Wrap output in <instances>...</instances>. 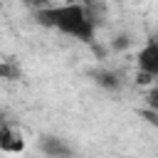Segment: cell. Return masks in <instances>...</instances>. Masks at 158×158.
Listing matches in <instances>:
<instances>
[{
	"instance_id": "5",
	"label": "cell",
	"mask_w": 158,
	"mask_h": 158,
	"mask_svg": "<svg viewBox=\"0 0 158 158\" xmlns=\"http://www.w3.org/2000/svg\"><path fill=\"white\" fill-rule=\"evenodd\" d=\"M20 69L12 62H0V79H17Z\"/></svg>"
},
{
	"instance_id": "2",
	"label": "cell",
	"mask_w": 158,
	"mask_h": 158,
	"mask_svg": "<svg viewBox=\"0 0 158 158\" xmlns=\"http://www.w3.org/2000/svg\"><path fill=\"white\" fill-rule=\"evenodd\" d=\"M27 146L25 133L12 123H0V151L2 153H22Z\"/></svg>"
},
{
	"instance_id": "4",
	"label": "cell",
	"mask_w": 158,
	"mask_h": 158,
	"mask_svg": "<svg viewBox=\"0 0 158 158\" xmlns=\"http://www.w3.org/2000/svg\"><path fill=\"white\" fill-rule=\"evenodd\" d=\"M42 153L49 156V158H72V146L62 138H54V136H47L42 138Z\"/></svg>"
},
{
	"instance_id": "3",
	"label": "cell",
	"mask_w": 158,
	"mask_h": 158,
	"mask_svg": "<svg viewBox=\"0 0 158 158\" xmlns=\"http://www.w3.org/2000/svg\"><path fill=\"white\" fill-rule=\"evenodd\" d=\"M138 72L146 77H156L158 74V44L156 40H151L141 52H138Z\"/></svg>"
},
{
	"instance_id": "6",
	"label": "cell",
	"mask_w": 158,
	"mask_h": 158,
	"mask_svg": "<svg viewBox=\"0 0 158 158\" xmlns=\"http://www.w3.org/2000/svg\"><path fill=\"white\" fill-rule=\"evenodd\" d=\"M22 2H25V5L30 7V10H35V12H37V10H44V7L54 5L57 0H22Z\"/></svg>"
},
{
	"instance_id": "1",
	"label": "cell",
	"mask_w": 158,
	"mask_h": 158,
	"mask_svg": "<svg viewBox=\"0 0 158 158\" xmlns=\"http://www.w3.org/2000/svg\"><path fill=\"white\" fill-rule=\"evenodd\" d=\"M35 17L40 25L52 27L67 37L79 40V42L94 40V20L81 2H54L44 10H37Z\"/></svg>"
}]
</instances>
